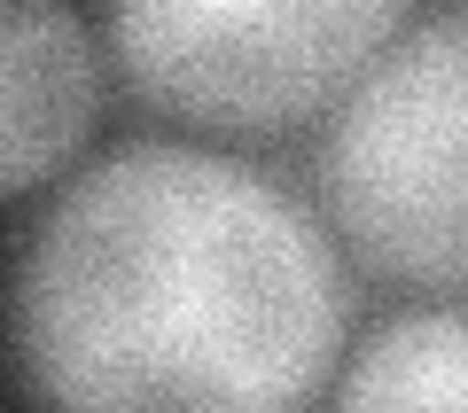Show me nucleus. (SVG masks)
<instances>
[{
	"mask_svg": "<svg viewBox=\"0 0 468 413\" xmlns=\"http://www.w3.org/2000/svg\"><path fill=\"white\" fill-rule=\"evenodd\" d=\"M351 281L328 218L196 141H125L48 196L16 258L39 413H328Z\"/></svg>",
	"mask_w": 468,
	"mask_h": 413,
	"instance_id": "1",
	"label": "nucleus"
},
{
	"mask_svg": "<svg viewBox=\"0 0 468 413\" xmlns=\"http://www.w3.org/2000/svg\"><path fill=\"white\" fill-rule=\"evenodd\" d=\"M320 211L351 258L468 304V8L414 16L320 132Z\"/></svg>",
	"mask_w": 468,
	"mask_h": 413,
	"instance_id": "2",
	"label": "nucleus"
},
{
	"mask_svg": "<svg viewBox=\"0 0 468 413\" xmlns=\"http://www.w3.org/2000/svg\"><path fill=\"white\" fill-rule=\"evenodd\" d=\"M414 24L399 0H117L101 48L141 101L211 132H289L344 94Z\"/></svg>",
	"mask_w": 468,
	"mask_h": 413,
	"instance_id": "3",
	"label": "nucleus"
},
{
	"mask_svg": "<svg viewBox=\"0 0 468 413\" xmlns=\"http://www.w3.org/2000/svg\"><path fill=\"white\" fill-rule=\"evenodd\" d=\"M101 24L39 0L0 8V196L24 203L79 156L101 101Z\"/></svg>",
	"mask_w": 468,
	"mask_h": 413,
	"instance_id": "4",
	"label": "nucleus"
},
{
	"mask_svg": "<svg viewBox=\"0 0 468 413\" xmlns=\"http://www.w3.org/2000/svg\"><path fill=\"white\" fill-rule=\"evenodd\" d=\"M328 413H468V304L375 320L351 344Z\"/></svg>",
	"mask_w": 468,
	"mask_h": 413,
	"instance_id": "5",
	"label": "nucleus"
}]
</instances>
